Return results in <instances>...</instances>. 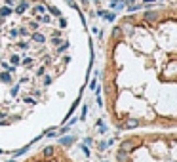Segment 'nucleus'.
I'll list each match as a JSON object with an SVG mask.
<instances>
[{
  "mask_svg": "<svg viewBox=\"0 0 177 162\" xmlns=\"http://www.w3.org/2000/svg\"><path fill=\"white\" fill-rule=\"evenodd\" d=\"M90 67L71 0H0V133L25 143L71 111Z\"/></svg>",
  "mask_w": 177,
  "mask_h": 162,
  "instance_id": "obj_1",
  "label": "nucleus"
},
{
  "mask_svg": "<svg viewBox=\"0 0 177 162\" xmlns=\"http://www.w3.org/2000/svg\"><path fill=\"white\" fill-rule=\"evenodd\" d=\"M101 84L116 130H177V6L116 19L105 42Z\"/></svg>",
  "mask_w": 177,
  "mask_h": 162,
  "instance_id": "obj_2",
  "label": "nucleus"
},
{
  "mask_svg": "<svg viewBox=\"0 0 177 162\" xmlns=\"http://www.w3.org/2000/svg\"><path fill=\"white\" fill-rule=\"evenodd\" d=\"M114 162H177V130L128 132L116 147Z\"/></svg>",
  "mask_w": 177,
  "mask_h": 162,
  "instance_id": "obj_3",
  "label": "nucleus"
},
{
  "mask_svg": "<svg viewBox=\"0 0 177 162\" xmlns=\"http://www.w3.org/2000/svg\"><path fill=\"white\" fill-rule=\"evenodd\" d=\"M21 162H76L61 145H44V147L36 149L31 155H27Z\"/></svg>",
  "mask_w": 177,
  "mask_h": 162,
  "instance_id": "obj_4",
  "label": "nucleus"
}]
</instances>
